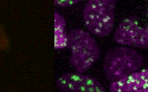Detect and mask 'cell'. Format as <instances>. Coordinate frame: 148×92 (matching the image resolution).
Returning <instances> with one entry per match:
<instances>
[{
	"label": "cell",
	"instance_id": "8",
	"mask_svg": "<svg viewBox=\"0 0 148 92\" xmlns=\"http://www.w3.org/2000/svg\"><path fill=\"white\" fill-rule=\"evenodd\" d=\"M8 46V40L7 35L5 34L4 28L0 26V49H5Z\"/></svg>",
	"mask_w": 148,
	"mask_h": 92
},
{
	"label": "cell",
	"instance_id": "5",
	"mask_svg": "<svg viewBox=\"0 0 148 92\" xmlns=\"http://www.w3.org/2000/svg\"><path fill=\"white\" fill-rule=\"evenodd\" d=\"M61 92H106L104 86L95 77L79 72H66L56 81Z\"/></svg>",
	"mask_w": 148,
	"mask_h": 92
},
{
	"label": "cell",
	"instance_id": "9",
	"mask_svg": "<svg viewBox=\"0 0 148 92\" xmlns=\"http://www.w3.org/2000/svg\"><path fill=\"white\" fill-rule=\"evenodd\" d=\"M80 2L79 0H67V1H55L54 2V5L56 6L62 7H70L72 5H76V4Z\"/></svg>",
	"mask_w": 148,
	"mask_h": 92
},
{
	"label": "cell",
	"instance_id": "10",
	"mask_svg": "<svg viewBox=\"0 0 148 92\" xmlns=\"http://www.w3.org/2000/svg\"><path fill=\"white\" fill-rule=\"evenodd\" d=\"M147 14H148V10H147Z\"/></svg>",
	"mask_w": 148,
	"mask_h": 92
},
{
	"label": "cell",
	"instance_id": "4",
	"mask_svg": "<svg viewBox=\"0 0 148 92\" xmlns=\"http://www.w3.org/2000/svg\"><path fill=\"white\" fill-rule=\"evenodd\" d=\"M113 39L121 46L148 50V25L142 27L136 18L128 17L116 28Z\"/></svg>",
	"mask_w": 148,
	"mask_h": 92
},
{
	"label": "cell",
	"instance_id": "7",
	"mask_svg": "<svg viewBox=\"0 0 148 92\" xmlns=\"http://www.w3.org/2000/svg\"><path fill=\"white\" fill-rule=\"evenodd\" d=\"M67 47V33L66 21L58 12L54 13V48L62 49Z\"/></svg>",
	"mask_w": 148,
	"mask_h": 92
},
{
	"label": "cell",
	"instance_id": "3",
	"mask_svg": "<svg viewBox=\"0 0 148 92\" xmlns=\"http://www.w3.org/2000/svg\"><path fill=\"white\" fill-rule=\"evenodd\" d=\"M117 2L114 0H89L86 2L83 18L90 34L105 37L114 28Z\"/></svg>",
	"mask_w": 148,
	"mask_h": 92
},
{
	"label": "cell",
	"instance_id": "6",
	"mask_svg": "<svg viewBox=\"0 0 148 92\" xmlns=\"http://www.w3.org/2000/svg\"><path fill=\"white\" fill-rule=\"evenodd\" d=\"M110 92H148V68L117 82L111 83Z\"/></svg>",
	"mask_w": 148,
	"mask_h": 92
},
{
	"label": "cell",
	"instance_id": "1",
	"mask_svg": "<svg viewBox=\"0 0 148 92\" xmlns=\"http://www.w3.org/2000/svg\"><path fill=\"white\" fill-rule=\"evenodd\" d=\"M71 50L70 64L76 72L85 73L100 57V48L92 34L82 29H74L67 34Z\"/></svg>",
	"mask_w": 148,
	"mask_h": 92
},
{
	"label": "cell",
	"instance_id": "2",
	"mask_svg": "<svg viewBox=\"0 0 148 92\" xmlns=\"http://www.w3.org/2000/svg\"><path fill=\"white\" fill-rule=\"evenodd\" d=\"M143 57L133 48L117 47L107 52L103 64L104 76L111 83L117 82L138 72Z\"/></svg>",
	"mask_w": 148,
	"mask_h": 92
}]
</instances>
